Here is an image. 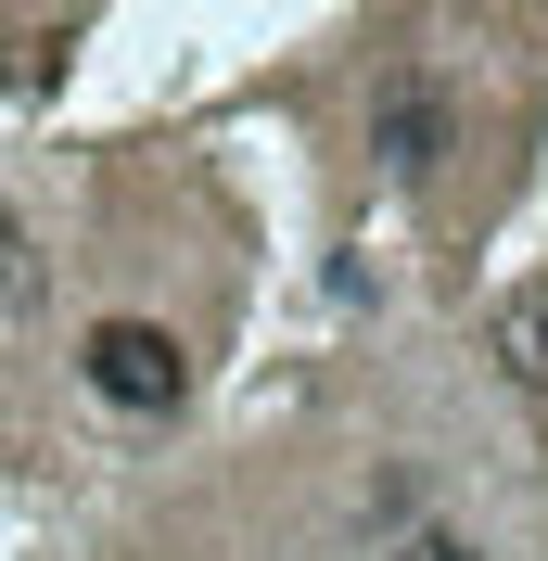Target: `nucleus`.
Wrapping results in <instances>:
<instances>
[{
  "label": "nucleus",
  "instance_id": "2",
  "mask_svg": "<svg viewBox=\"0 0 548 561\" xmlns=\"http://www.w3.org/2000/svg\"><path fill=\"white\" fill-rule=\"evenodd\" d=\"M446 140H459V103H446V90H396V115H383V167H396V179H434Z\"/></svg>",
  "mask_w": 548,
  "mask_h": 561
},
{
  "label": "nucleus",
  "instance_id": "3",
  "mask_svg": "<svg viewBox=\"0 0 548 561\" xmlns=\"http://www.w3.org/2000/svg\"><path fill=\"white\" fill-rule=\"evenodd\" d=\"M484 345H498V370H511L523 396H548V280L498 294V319H484Z\"/></svg>",
  "mask_w": 548,
  "mask_h": 561
},
{
  "label": "nucleus",
  "instance_id": "4",
  "mask_svg": "<svg viewBox=\"0 0 548 561\" xmlns=\"http://www.w3.org/2000/svg\"><path fill=\"white\" fill-rule=\"evenodd\" d=\"M38 307V243H26V217H13V192H0V332Z\"/></svg>",
  "mask_w": 548,
  "mask_h": 561
},
{
  "label": "nucleus",
  "instance_id": "5",
  "mask_svg": "<svg viewBox=\"0 0 548 561\" xmlns=\"http://www.w3.org/2000/svg\"><path fill=\"white\" fill-rule=\"evenodd\" d=\"M396 561H484V549H472V536H446V524H434V536H409Z\"/></svg>",
  "mask_w": 548,
  "mask_h": 561
},
{
  "label": "nucleus",
  "instance_id": "1",
  "mask_svg": "<svg viewBox=\"0 0 548 561\" xmlns=\"http://www.w3.org/2000/svg\"><path fill=\"white\" fill-rule=\"evenodd\" d=\"M77 383L103 396V409H179L192 396V345H179L167 319H90V345H77Z\"/></svg>",
  "mask_w": 548,
  "mask_h": 561
}]
</instances>
